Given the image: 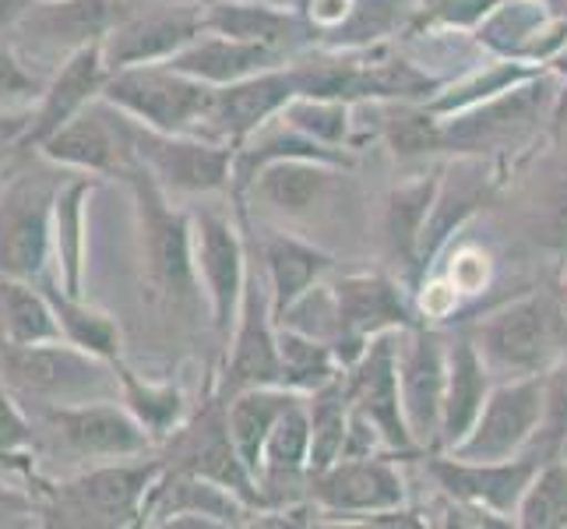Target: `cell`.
Listing matches in <instances>:
<instances>
[{
    "instance_id": "obj_1",
    "label": "cell",
    "mask_w": 567,
    "mask_h": 529,
    "mask_svg": "<svg viewBox=\"0 0 567 529\" xmlns=\"http://www.w3.org/2000/svg\"><path fill=\"white\" fill-rule=\"evenodd\" d=\"M159 456L116 459L82 466L61 480H43L35 487L39 526H82V529H113L142 526L145 498L152 484L163 477Z\"/></svg>"
},
{
    "instance_id": "obj_2",
    "label": "cell",
    "mask_w": 567,
    "mask_h": 529,
    "mask_svg": "<svg viewBox=\"0 0 567 529\" xmlns=\"http://www.w3.org/2000/svg\"><path fill=\"white\" fill-rule=\"evenodd\" d=\"M43 155H18L0 181V276L39 283L53 268V205L64 176Z\"/></svg>"
},
{
    "instance_id": "obj_3",
    "label": "cell",
    "mask_w": 567,
    "mask_h": 529,
    "mask_svg": "<svg viewBox=\"0 0 567 529\" xmlns=\"http://www.w3.org/2000/svg\"><path fill=\"white\" fill-rule=\"evenodd\" d=\"M124 181L134 194L142 244V276L155 301L177 307L198 304V268H194V226L190 212L173 205L169 194L142 166H127Z\"/></svg>"
},
{
    "instance_id": "obj_4",
    "label": "cell",
    "mask_w": 567,
    "mask_h": 529,
    "mask_svg": "<svg viewBox=\"0 0 567 529\" xmlns=\"http://www.w3.org/2000/svg\"><path fill=\"white\" fill-rule=\"evenodd\" d=\"M0 382L22 403L71 406L92 399H121L113 360L95 357L64 339L14 346L0 339Z\"/></svg>"
},
{
    "instance_id": "obj_5",
    "label": "cell",
    "mask_w": 567,
    "mask_h": 529,
    "mask_svg": "<svg viewBox=\"0 0 567 529\" xmlns=\"http://www.w3.org/2000/svg\"><path fill=\"white\" fill-rule=\"evenodd\" d=\"M110 116L134 166H142L169 199H194V194L233 191V155L237 149L202 139V134L152 131L127 113L110 106Z\"/></svg>"
},
{
    "instance_id": "obj_6",
    "label": "cell",
    "mask_w": 567,
    "mask_h": 529,
    "mask_svg": "<svg viewBox=\"0 0 567 529\" xmlns=\"http://www.w3.org/2000/svg\"><path fill=\"white\" fill-rule=\"evenodd\" d=\"M473 339L483 353L491 375L529 378L546 375L567 349V311L560 301L529 293L512 304L491 311L476 328Z\"/></svg>"
},
{
    "instance_id": "obj_7",
    "label": "cell",
    "mask_w": 567,
    "mask_h": 529,
    "mask_svg": "<svg viewBox=\"0 0 567 529\" xmlns=\"http://www.w3.org/2000/svg\"><path fill=\"white\" fill-rule=\"evenodd\" d=\"M215 85L198 82L173 64H134L110 71L103 85V103L127 113L152 131L202 134L212 106Z\"/></svg>"
},
{
    "instance_id": "obj_8",
    "label": "cell",
    "mask_w": 567,
    "mask_h": 529,
    "mask_svg": "<svg viewBox=\"0 0 567 529\" xmlns=\"http://www.w3.org/2000/svg\"><path fill=\"white\" fill-rule=\"evenodd\" d=\"M35 430H43L68 459L95 466L142 459L155 452L152 435L121 399H92L71 406H35Z\"/></svg>"
},
{
    "instance_id": "obj_9",
    "label": "cell",
    "mask_w": 567,
    "mask_h": 529,
    "mask_svg": "<svg viewBox=\"0 0 567 529\" xmlns=\"http://www.w3.org/2000/svg\"><path fill=\"white\" fill-rule=\"evenodd\" d=\"M554 100V78L533 74L525 82L504 89L476 106L441 116V152L483 155L494 149H512V142L525 139Z\"/></svg>"
},
{
    "instance_id": "obj_10",
    "label": "cell",
    "mask_w": 567,
    "mask_h": 529,
    "mask_svg": "<svg viewBox=\"0 0 567 529\" xmlns=\"http://www.w3.org/2000/svg\"><path fill=\"white\" fill-rule=\"evenodd\" d=\"M159 459L166 469L215 480V484L229 487V491H237L240 498H247L254 508H265L258 484H254L250 469L244 466L237 445H233L223 388H215L212 396L202 403L198 414H194L190 420H184L159 445Z\"/></svg>"
},
{
    "instance_id": "obj_11",
    "label": "cell",
    "mask_w": 567,
    "mask_h": 529,
    "mask_svg": "<svg viewBox=\"0 0 567 529\" xmlns=\"http://www.w3.org/2000/svg\"><path fill=\"white\" fill-rule=\"evenodd\" d=\"M546 414V375L504 378L491 388L473 430L447 456L458 459H512L529 452Z\"/></svg>"
},
{
    "instance_id": "obj_12",
    "label": "cell",
    "mask_w": 567,
    "mask_h": 529,
    "mask_svg": "<svg viewBox=\"0 0 567 529\" xmlns=\"http://www.w3.org/2000/svg\"><path fill=\"white\" fill-rule=\"evenodd\" d=\"M205 32V0H163V4L124 8L103 35L110 71L134 64H163Z\"/></svg>"
},
{
    "instance_id": "obj_13",
    "label": "cell",
    "mask_w": 567,
    "mask_h": 529,
    "mask_svg": "<svg viewBox=\"0 0 567 529\" xmlns=\"http://www.w3.org/2000/svg\"><path fill=\"white\" fill-rule=\"evenodd\" d=\"M331 304H336V357L342 370L353 364L367 343L384 332L413 328L416 315L413 304L405 301L399 279L384 276V272H353L328 286Z\"/></svg>"
},
{
    "instance_id": "obj_14",
    "label": "cell",
    "mask_w": 567,
    "mask_h": 529,
    "mask_svg": "<svg viewBox=\"0 0 567 529\" xmlns=\"http://www.w3.org/2000/svg\"><path fill=\"white\" fill-rule=\"evenodd\" d=\"M116 18V0H32L11 32V43L29 64H50L53 74L74 50L103 43Z\"/></svg>"
},
{
    "instance_id": "obj_15",
    "label": "cell",
    "mask_w": 567,
    "mask_h": 529,
    "mask_svg": "<svg viewBox=\"0 0 567 529\" xmlns=\"http://www.w3.org/2000/svg\"><path fill=\"white\" fill-rule=\"evenodd\" d=\"M190 226H194V268H198V283L212 311V325L223 339H229L240 315V301L250 272L247 244L237 223L215 208L194 212Z\"/></svg>"
},
{
    "instance_id": "obj_16",
    "label": "cell",
    "mask_w": 567,
    "mask_h": 529,
    "mask_svg": "<svg viewBox=\"0 0 567 529\" xmlns=\"http://www.w3.org/2000/svg\"><path fill=\"white\" fill-rule=\"evenodd\" d=\"M233 353L219 378L223 396H237L244 388L258 385H286L282 353H279V325L271 307V286L261 265H250L247 289L240 301V315L233 325Z\"/></svg>"
},
{
    "instance_id": "obj_17",
    "label": "cell",
    "mask_w": 567,
    "mask_h": 529,
    "mask_svg": "<svg viewBox=\"0 0 567 529\" xmlns=\"http://www.w3.org/2000/svg\"><path fill=\"white\" fill-rule=\"evenodd\" d=\"M447 385V343L430 328L399 332V396L409 435L420 448L437 452Z\"/></svg>"
},
{
    "instance_id": "obj_18",
    "label": "cell",
    "mask_w": 567,
    "mask_h": 529,
    "mask_svg": "<svg viewBox=\"0 0 567 529\" xmlns=\"http://www.w3.org/2000/svg\"><path fill=\"white\" fill-rule=\"evenodd\" d=\"M543 459L546 456L536 452V448H529V452H522V456H512V459H486V462L437 452V456H430L426 469L452 501L476 505V508H486V512L515 522L518 501L525 495V487L533 484Z\"/></svg>"
},
{
    "instance_id": "obj_19",
    "label": "cell",
    "mask_w": 567,
    "mask_h": 529,
    "mask_svg": "<svg viewBox=\"0 0 567 529\" xmlns=\"http://www.w3.org/2000/svg\"><path fill=\"white\" fill-rule=\"evenodd\" d=\"M346 396L360 417L378 427V435L395 452L420 448L409 435L399 396V332H384L367 343L360 357L342 370Z\"/></svg>"
},
{
    "instance_id": "obj_20",
    "label": "cell",
    "mask_w": 567,
    "mask_h": 529,
    "mask_svg": "<svg viewBox=\"0 0 567 529\" xmlns=\"http://www.w3.org/2000/svg\"><path fill=\"white\" fill-rule=\"evenodd\" d=\"M110 68L103 61V43H89L74 50L68 61L50 74V82L39 95V103L25 113V124L18 131V155H35L53 131H61L78 113L103 100V85Z\"/></svg>"
},
{
    "instance_id": "obj_21",
    "label": "cell",
    "mask_w": 567,
    "mask_h": 529,
    "mask_svg": "<svg viewBox=\"0 0 567 529\" xmlns=\"http://www.w3.org/2000/svg\"><path fill=\"white\" fill-rule=\"evenodd\" d=\"M297 92H300L297 74L286 64L250 74L244 82H233V85H215L202 139L240 149L254 131H261L265 124L276 121Z\"/></svg>"
},
{
    "instance_id": "obj_22",
    "label": "cell",
    "mask_w": 567,
    "mask_h": 529,
    "mask_svg": "<svg viewBox=\"0 0 567 529\" xmlns=\"http://www.w3.org/2000/svg\"><path fill=\"white\" fill-rule=\"evenodd\" d=\"M310 498L331 516H378L402 508L405 484L399 469L378 456H342L307 477Z\"/></svg>"
},
{
    "instance_id": "obj_23",
    "label": "cell",
    "mask_w": 567,
    "mask_h": 529,
    "mask_svg": "<svg viewBox=\"0 0 567 529\" xmlns=\"http://www.w3.org/2000/svg\"><path fill=\"white\" fill-rule=\"evenodd\" d=\"M39 155L47 163L71 170V173H92V176H124L131 166V155L121 142L106 103H92L85 113H78L61 131L39 145Z\"/></svg>"
},
{
    "instance_id": "obj_24",
    "label": "cell",
    "mask_w": 567,
    "mask_h": 529,
    "mask_svg": "<svg viewBox=\"0 0 567 529\" xmlns=\"http://www.w3.org/2000/svg\"><path fill=\"white\" fill-rule=\"evenodd\" d=\"M254 512V505L240 498L229 487L194 477V474H177V469H163V477L152 484L145 498V526H166L177 516H205L219 526H240L247 522L244 516Z\"/></svg>"
},
{
    "instance_id": "obj_25",
    "label": "cell",
    "mask_w": 567,
    "mask_h": 529,
    "mask_svg": "<svg viewBox=\"0 0 567 529\" xmlns=\"http://www.w3.org/2000/svg\"><path fill=\"white\" fill-rule=\"evenodd\" d=\"M441 187V173H423L388 191L381 208V251L399 276L420 279V244Z\"/></svg>"
},
{
    "instance_id": "obj_26",
    "label": "cell",
    "mask_w": 567,
    "mask_h": 529,
    "mask_svg": "<svg viewBox=\"0 0 567 529\" xmlns=\"http://www.w3.org/2000/svg\"><path fill=\"white\" fill-rule=\"evenodd\" d=\"M286 57H289L286 50L268 43H250V39H233L223 32H202L177 57H169L166 64L208 85H233L250 74L282 68Z\"/></svg>"
},
{
    "instance_id": "obj_27",
    "label": "cell",
    "mask_w": 567,
    "mask_h": 529,
    "mask_svg": "<svg viewBox=\"0 0 567 529\" xmlns=\"http://www.w3.org/2000/svg\"><path fill=\"white\" fill-rule=\"evenodd\" d=\"M491 378L494 375L483 360L473 332H458V336L447 343V385H444V417H441L437 452H452L468 430H473L480 409L494 388Z\"/></svg>"
},
{
    "instance_id": "obj_28",
    "label": "cell",
    "mask_w": 567,
    "mask_h": 529,
    "mask_svg": "<svg viewBox=\"0 0 567 529\" xmlns=\"http://www.w3.org/2000/svg\"><path fill=\"white\" fill-rule=\"evenodd\" d=\"M491 184H494L491 170L480 160H465L447 173H441V187H437V199H434V208H430L423 244H420V276L434 265L444 244L452 241V233H458L468 215L491 199Z\"/></svg>"
},
{
    "instance_id": "obj_29",
    "label": "cell",
    "mask_w": 567,
    "mask_h": 529,
    "mask_svg": "<svg viewBox=\"0 0 567 529\" xmlns=\"http://www.w3.org/2000/svg\"><path fill=\"white\" fill-rule=\"evenodd\" d=\"M310 29L315 26H307L300 14L271 0H205V32L250 39V43H268L292 53Z\"/></svg>"
},
{
    "instance_id": "obj_30",
    "label": "cell",
    "mask_w": 567,
    "mask_h": 529,
    "mask_svg": "<svg viewBox=\"0 0 567 529\" xmlns=\"http://www.w3.org/2000/svg\"><path fill=\"white\" fill-rule=\"evenodd\" d=\"M303 391L286 388V385H258V388H244L237 396L226 399V420H229V435L244 466L250 469L254 484H258L261 462H265V441L271 435V427L279 424V417L297 403Z\"/></svg>"
},
{
    "instance_id": "obj_31",
    "label": "cell",
    "mask_w": 567,
    "mask_h": 529,
    "mask_svg": "<svg viewBox=\"0 0 567 529\" xmlns=\"http://www.w3.org/2000/svg\"><path fill=\"white\" fill-rule=\"evenodd\" d=\"M95 191L92 173H68V181L56 191L53 205V268L50 276L68 293H82L85 286V202Z\"/></svg>"
},
{
    "instance_id": "obj_32",
    "label": "cell",
    "mask_w": 567,
    "mask_h": 529,
    "mask_svg": "<svg viewBox=\"0 0 567 529\" xmlns=\"http://www.w3.org/2000/svg\"><path fill=\"white\" fill-rule=\"evenodd\" d=\"M331 265L336 262L321 247L300 237H289V233H268L261 241V268L271 286L276 318L289 304H297L307 289H315L324 279V272H331Z\"/></svg>"
},
{
    "instance_id": "obj_33",
    "label": "cell",
    "mask_w": 567,
    "mask_h": 529,
    "mask_svg": "<svg viewBox=\"0 0 567 529\" xmlns=\"http://www.w3.org/2000/svg\"><path fill=\"white\" fill-rule=\"evenodd\" d=\"M336 163H321V160H279L268 163L265 170L254 173V181L244 187L254 194L261 205L282 215H307L315 212V205L328 194L331 187V173ZM240 191V194H244Z\"/></svg>"
},
{
    "instance_id": "obj_34",
    "label": "cell",
    "mask_w": 567,
    "mask_h": 529,
    "mask_svg": "<svg viewBox=\"0 0 567 529\" xmlns=\"http://www.w3.org/2000/svg\"><path fill=\"white\" fill-rule=\"evenodd\" d=\"M39 286L47 289V297L56 311V325H61L64 343L89 349L103 360H121V325L106 311L92 307L85 301V293H68L53 276H43Z\"/></svg>"
},
{
    "instance_id": "obj_35",
    "label": "cell",
    "mask_w": 567,
    "mask_h": 529,
    "mask_svg": "<svg viewBox=\"0 0 567 529\" xmlns=\"http://www.w3.org/2000/svg\"><path fill=\"white\" fill-rule=\"evenodd\" d=\"M0 339L14 346L64 339L61 325H56V311L39 283L0 276Z\"/></svg>"
},
{
    "instance_id": "obj_36",
    "label": "cell",
    "mask_w": 567,
    "mask_h": 529,
    "mask_svg": "<svg viewBox=\"0 0 567 529\" xmlns=\"http://www.w3.org/2000/svg\"><path fill=\"white\" fill-rule=\"evenodd\" d=\"M113 367H116V385H121V403L142 420V427L152 435L155 448H159L173 430L187 420L184 417V391L177 385L142 378L138 370H131L124 364V357L113 360Z\"/></svg>"
},
{
    "instance_id": "obj_37",
    "label": "cell",
    "mask_w": 567,
    "mask_h": 529,
    "mask_svg": "<svg viewBox=\"0 0 567 529\" xmlns=\"http://www.w3.org/2000/svg\"><path fill=\"white\" fill-rule=\"evenodd\" d=\"M515 522L525 529H567V459H543L518 501Z\"/></svg>"
},
{
    "instance_id": "obj_38",
    "label": "cell",
    "mask_w": 567,
    "mask_h": 529,
    "mask_svg": "<svg viewBox=\"0 0 567 529\" xmlns=\"http://www.w3.org/2000/svg\"><path fill=\"white\" fill-rule=\"evenodd\" d=\"M289 128L303 131L328 149H342L353 131V106L346 100H321V95H292L279 113Z\"/></svg>"
},
{
    "instance_id": "obj_39",
    "label": "cell",
    "mask_w": 567,
    "mask_h": 529,
    "mask_svg": "<svg viewBox=\"0 0 567 529\" xmlns=\"http://www.w3.org/2000/svg\"><path fill=\"white\" fill-rule=\"evenodd\" d=\"M50 74L32 68L11 39H0V116L29 113L43 95Z\"/></svg>"
},
{
    "instance_id": "obj_40",
    "label": "cell",
    "mask_w": 567,
    "mask_h": 529,
    "mask_svg": "<svg viewBox=\"0 0 567 529\" xmlns=\"http://www.w3.org/2000/svg\"><path fill=\"white\" fill-rule=\"evenodd\" d=\"M536 241L543 247H557V251L567 247V176H564L560 184L550 187L546 202L539 205V215H536Z\"/></svg>"
},
{
    "instance_id": "obj_41",
    "label": "cell",
    "mask_w": 567,
    "mask_h": 529,
    "mask_svg": "<svg viewBox=\"0 0 567 529\" xmlns=\"http://www.w3.org/2000/svg\"><path fill=\"white\" fill-rule=\"evenodd\" d=\"M32 0H0V39H11L14 26L22 22Z\"/></svg>"
},
{
    "instance_id": "obj_42",
    "label": "cell",
    "mask_w": 567,
    "mask_h": 529,
    "mask_svg": "<svg viewBox=\"0 0 567 529\" xmlns=\"http://www.w3.org/2000/svg\"><path fill=\"white\" fill-rule=\"evenodd\" d=\"M550 64H554V71L567 74V43H564V47L557 50V57H554V61H550Z\"/></svg>"
},
{
    "instance_id": "obj_43",
    "label": "cell",
    "mask_w": 567,
    "mask_h": 529,
    "mask_svg": "<svg viewBox=\"0 0 567 529\" xmlns=\"http://www.w3.org/2000/svg\"><path fill=\"white\" fill-rule=\"evenodd\" d=\"M116 4H121V11H124V8H134V4H163V0H116Z\"/></svg>"
},
{
    "instance_id": "obj_44",
    "label": "cell",
    "mask_w": 567,
    "mask_h": 529,
    "mask_svg": "<svg viewBox=\"0 0 567 529\" xmlns=\"http://www.w3.org/2000/svg\"><path fill=\"white\" fill-rule=\"evenodd\" d=\"M560 304L567 311V268H564V279H560Z\"/></svg>"
},
{
    "instance_id": "obj_45",
    "label": "cell",
    "mask_w": 567,
    "mask_h": 529,
    "mask_svg": "<svg viewBox=\"0 0 567 529\" xmlns=\"http://www.w3.org/2000/svg\"><path fill=\"white\" fill-rule=\"evenodd\" d=\"M557 456H564V459H567V438L560 441V448H557Z\"/></svg>"
},
{
    "instance_id": "obj_46",
    "label": "cell",
    "mask_w": 567,
    "mask_h": 529,
    "mask_svg": "<svg viewBox=\"0 0 567 529\" xmlns=\"http://www.w3.org/2000/svg\"><path fill=\"white\" fill-rule=\"evenodd\" d=\"M0 484H4V480H0Z\"/></svg>"
}]
</instances>
